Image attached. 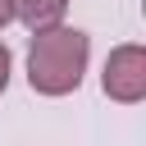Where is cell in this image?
<instances>
[{
  "label": "cell",
  "instance_id": "obj_3",
  "mask_svg": "<svg viewBox=\"0 0 146 146\" xmlns=\"http://www.w3.org/2000/svg\"><path fill=\"white\" fill-rule=\"evenodd\" d=\"M9 5H14V18H18V23H27L32 32H36V27L59 23V18H64V9H68V0H9Z\"/></svg>",
  "mask_w": 146,
  "mask_h": 146
},
{
  "label": "cell",
  "instance_id": "obj_2",
  "mask_svg": "<svg viewBox=\"0 0 146 146\" xmlns=\"http://www.w3.org/2000/svg\"><path fill=\"white\" fill-rule=\"evenodd\" d=\"M100 87H105L110 100H119V105H137V100L146 96V50H141L137 41L114 46L110 59H105Z\"/></svg>",
  "mask_w": 146,
  "mask_h": 146
},
{
  "label": "cell",
  "instance_id": "obj_1",
  "mask_svg": "<svg viewBox=\"0 0 146 146\" xmlns=\"http://www.w3.org/2000/svg\"><path fill=\"white\" fill-rule=\"evenodd\" d=\"M87 55H91L87 32L64 27V23L36 27V36L27 46V82H32V91H41V96L78 91L82 73H87Z\"/></svg>",
  "mask_w": 146,
  "mask_h": 146
},
{
  "label": "cell",
  "instance_id": "obj_5",
  "mask_svg": "<svg viewBox=\"0 0 146 146\" xmlns=\"http://www.w3.org/2000/svg\"><path fill=\"white\" fill-rule=\"evenodd\" d=\"M9 23H14V5H9V0H0V27H9Z\"/></svg>",
  "mask_w": 146,
  "mask_h": 146
},
{
  "label": "cell",
  "instance_id": "obj_4",
  "mask_svg": "<svg viewBox=\"0 0 146 146\" xmlns=\"http://www.w3.org/2000/svg\"><path fill=\"white\" fill-rule=\"evenodd\" d=\"M9 73H14V55H9V46H0V96L9 87Z\"/></svg>",
  "mask_w": 146,
  "mask_h": 146
}]
</instances>
